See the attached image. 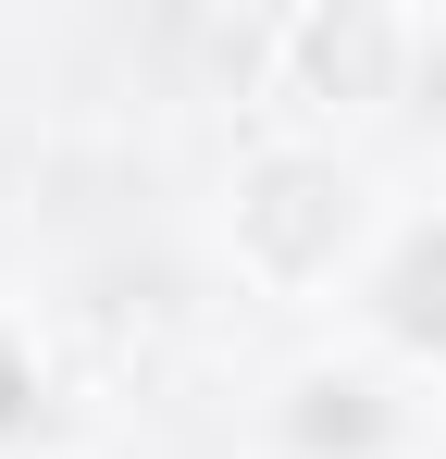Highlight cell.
<instances>
[{"instance_id": "1", "label": "cell", "mask_w": 446, "mask_h": 459, "mask_svg": "<svg viewBox=\"0 0 446 459\" xmlns=\"http://www.w3.org/2000/svg\"><path fill=\"white\" fill-rule=\"evenodd\" d=\"M236 236H248L273 273H322L335 236H347V186H335L322 161H261L248 199H236Z\"/></svg>"}, {"instance_id": "2", "label": "cell", "mask_w": 446, "mask_h": 459, "mask_svg": "<svg viewBox=\"0 0 446 459\" xmlns=\"http://www.w3.org/2000/svg\"><path fill=\"white\" fill-rule=\"evenodd\" d=\"M384 63H397V25L384 13H310L297 25V75L322 87V100H372Z\"/></svg>"}, {"instance_id": "3", "label": "cell", "mask_w": 446, "mask_h": 459, "mask_svg": "<svg viewBox=\"0 0 446 459\" xmlns=\"http://www.w3.org/2000/svg\"><path fill=\"white\" fill-rule=\"evenodd\" d=\"M384 323H397V335H422V348L446 335V224L397 248V273H384Z\"/></svg>"}, {"instance_id": "4", "label": "cell", "mask_w": 446, "mask_h": 459, "mask_svg": "<svg viewBox=\"0 0 446 459\" xmlns=\"http://www.w3.org/2000/svg\"><path fill=\"white\" fill-rule=\"evenodd\" d=\"M372 435H384L372 385H310V410H297V447H372Z\"/></svg>"}, {"instance_id": "5", "label": "cell", "mask_w": 446, "mask_h": 459, "mask_svg": "<svg viewBox=\"0 0 446 459\" xmlns=\"http://www.w3.org/2000/svg\"><path fill=\"white\" fill-rule=\"evenodd\" d=\"M38 422V373H25V348L0 335V435H25Z\"/></svg>"}]
</instances>
